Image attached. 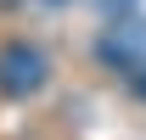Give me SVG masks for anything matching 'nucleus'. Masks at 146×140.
Masks as SVG:
<instances>
[{
	"instance_id": "obj_1",
	"label": "nucleus",
	"mask_w": 146,
	"mask_h": 140,
	"mask_svg": "<svg viewBox=\"0 0 146 140\" xmlns=\"http://www.w3.org/2000/svg\"><path fill=\"white\" fill-rule=\"evenodd\" d=\"M45 79H51V62H45V51H39V45H28V39L0 45V95L28 101V95H39V90H45Z\"/></svg>"
},
{
	"instance_id": "obj_2",
	"label": "nucleus",
	"mask_w": 146,
	"mask_h": 140,
	"mask_svg": "<svg viewBox=\"0 0 146 140\" xmlns=\"http://www.w3.org/2000/svg\"><path fill=\"white\" fill-rule=\"evenodd\" d=\"M96 56H101L112 73L135 79V73L146 67V17H112V28L96 39Z\"/></svg>"
},
{
	"instance_id": "obj_3",
	"label": "nucleus",
	"mask_w": 146,
	"mask_h": 140,
	"mask_svg": "<svg viewBox=\"0 0 146 140\" xmlns=\"http://www.w3.org/2000/svg\"><path fill=\"white\" fill-rule=\"evenodd\" d=\"M96 6H101L107 17H129V11H135V0H96Z\"/></svg>"
},
{
	"instance_id": "obj_4",
	"label": "nucleus",
	"mask_w": 146,
	"mask_h": 140,
	"mask_svg": "<svg viewBox=\"0 0 146 140\" xmlns=\"http://www.w3.org/2000/svg\"><path fill=\"white\" fill-rule=\"evenodd\" d=\"M129 84H135V90H141V95H146V67H141V73H135V79H129Z\"/></svg>"
},
{
	"instance_id": "obj_5",
	"label": "nucleus",
	"mask_w": 146,
	"mask_h": 140,
	"mask_svg": "<svg viewBox=\"0 0 146 140\" xmlns=\"http://www.w3.org/2000/svg\"><path fill=\"white\" fill-rule=\"evenodd\" d=\"M39 6H68V0H39Z\"/></svg>"
}]
</instances>
